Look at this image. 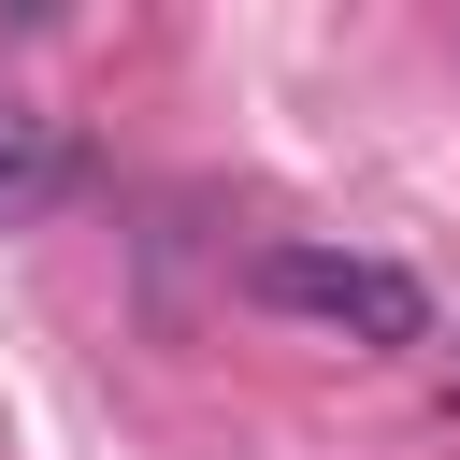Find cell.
Masks as SVG:
<instances>
[{
  "instance_id": "6da1fadb",
  "label": "cell",
  "mask_w": 460,
  "mask_h": 460,
  "mask_svg": "<svg viewBox=\"0 0 460 460\" xmlns=\"http://www.w3.org/2000/svg\"><path fill=\"white\" fill-rule=\"evenodd\" d=\"M244 288H259L273 316L345 331V345H417V331H431V288H417L402 259H359V244H259Z\"/></svg>"
},
{
  "instance_id": "7a4b0ae2",
  "label": "cell",
  "mask_w": 460,
  "mask_h": 460,
  "mask_svg": "<svg viewBox=\"0 0 460 460\" xmlns=\"http://www.w3.org/2000/svg\"><path fill=\"white\" fill-rule=\"evenodd\" d=\"M72 172H86V158H72V129H58L43 101H14V86H0V230H43V216L72 201Z\"/></svg>"
}]
</instances>
